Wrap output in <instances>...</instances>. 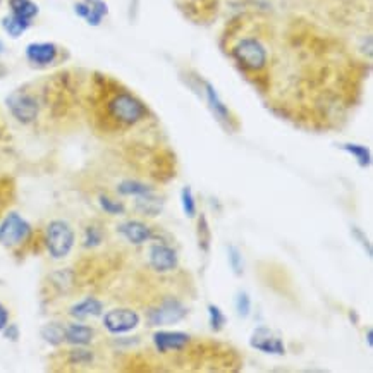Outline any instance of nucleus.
Listing matches in <instances>:
<instances>
[{"label":"nucleus","mask_w":373,"mask_h":373,"mask_svg":"<svg viewBox=\"0 0 373 373\" xmlns=\"http://www.w3.org/2000/svg\"><path fill=\"white\" fill-rule=\"evenodd\" d=\"M188 315V308L175 297H167L158 307L148 310V322L153 327L174 325L184 320Z\"/></svg>","instance_id":"obj_6"},{"label":"nucleus","mask_w":373,"mask_h":373,"mask_svg":"<svg viewBox=\"0 0 373 373\" xmlns=\"http://www.w3.org/2000/svg\"><path fill=\"white\" fill-rule=\"evenodd\" d=\"M69 315L76 320H88V318H96L103 315V303L93 296H88L85 300L78 301L69 310Z\"/></svg>","instance_id":"obj_14"},{"label":"nucleus","mask_w":373,"mask_h":373,"mask_svg":"<svg viewBox=\"0 0 373 373\" xmlns=\"http://www.w3.org/2000/svg\"><path fill=\"white\" fill-rule=\"evenodd\" d=\"M141 317L140 313L131 308H114L108 310L103 315V327L108 334L121 335L128 334L140 325Z\"/></svg>","instance_id":"obj_7"},{"label":"nucleus","mask_w":373,"mask_h":373,"mask_svg":"<svg viewBox=\"0 0 373 373\" xmlns=\"http://www.w3.org/2000/svg\"><path fill=\"white\" fill-rule=\"evenodd\" d=\"M136 210L141 213V215L146 217H157L160 215V212L163 210V200L158 198V196L152 193H146V195L136 196Z\"/></svg>","instance_id":"obj_17"},{"label":"nucleus","mask_w":373,"mask_h":373,"mask_svg":"<svg viewBox=\"0 0 373 373\" xmlns=\"http://www.w3.org/2000/svg\"><path fill=\"white\" fill-rule=\"evenodd\" d=\"M95 339L93 327L85 324H71L66 327V342L71 346H88Z\"/></svg>","instance_id":"obj_16"},{"label":"nucleus","mask_w":373,"mask_h":373,"mask_svg":"<svg viewBox=\"0 0 373 373\" xmlns=\"http://www.w3.org/2000/svg\"><path fill=\"white\" fill-rule=\"evenodd\" d=\"M29 26H31V23L16 18V16L12 14L6 16V18L2 19L4 31H6L11 39H19V36H23Z\"/></svg>","instance_id":"obj_21"},{"label":"nucleus","mask_w":373,"mask_h":373,"mask_svg":"<svg viewBox=\"0 0 373 373\" xmlns=\"http://www.w3.org/2000/svg\"><path fill=\"white\" fill-rule=\"evenodd\" d=\"M341 150H344L346 153H349L351 157H354L356 162H358V165L363 167V169L370 167L372 152H370V148H367V146H364V145L344 143V145H341Z\"/></svg>","instance_id":"obj_22"},{"label":"nucleus","mask_w":373,"mask_h":373,"mask_svg":"<svg viewBox=\"0 0 373 373\" xmlns=\"http://www.w3.org/2000/svg\"><path fill=\"white\" fill-rule=\"evenodd\" d=\"M2 334H4V337L7 339V341H12V342H16L19 339V327L16 325V324H7L6 325V329L2 330Z\"/></svg>","instance_id":"obj_31"},{"label":"nucleus","mask_w":373,"mask_h":373,"mask_svg":"<svg viewBox=\"0 0 373 373\" xmlns=\"http://www.w3.org/2000/svg\"><path fill=\"white\" fill-rule=\"evenodd\" d=\"M181 205H183L184 213L188 215V219H195V217H196V200H195V195H193V190L190 186L183 188Z\"/></svg>","instance_id":"obj_27"},{"label":"nucleus","mask_w":373,"mask_h":373,"mask_svg":"<svg viewBox=\"0 0 373 373\" xmlns=\"http://www.w3.org/2000/svg\"><path fill=\"white\" fill-rule=\"evenodd\" d=\"M228 258H229V265H230V268H233L234 275L240 277V275H242V272H245V260H242L241 250L234 245L228 246Z\"/></svg>","instance_id":"obj_24"},{"label":"nucleus","mask_w":373,"mask_h":373,"mask_svg":"<svg viewBox=\"0 0 373 373\" xmlns=\"http://www.w3.org/2000/svg\"><path fill=\"white\" fill-rule=\"evenodd\" d=\"M93 359L95 354L90 349H85V346H76V349L69 351V363L73 364H90Z\"/></svg>","instance_id":"obj_28"},{"label":"nucleus","mask_w":373,"mask_h":373,"mask_svg":"<svg viewBox=\"0 0 373 373\" xmlns=\"http://www.w3.org/2000/svg\"><path fill=\"white\" fill-rule=\"evenodd\" d=\"M9 9L12 16L28 23H33L40 12V7L33 0H9Z\"/></svg>","instance_id":"obj_18"},{"label":"nucleus","mask_w":373,"mask_h":373,"mask_svg":"<svg viewBox=\"0 0 373 373\" xmlns=\"http://www.w3.org/2000/svg\"><path fill=\"white\" fill-rule=\"evenodd\" d=\"M9 318H11L9 310H7L2 303H0V332H2V330L6 329V325L9 324Z\"/></svg>","instance_id":"obj_33"},{"label":"nucleus","mask_w":373,"mask_h":373,"mask_svg":"<svg viewBox=\"0 0 373 373\" xmlns=\"http://www.w3.org/2000/svg\"><path fill=\"white\" fill-rule=\"evenodd\" d=\"M148 262L150 267H152L155 272H158V274H169V272L175 270L179 265V258L175 250L167 245H162V242L153 245L152 248H150Z\"/></svg>","instance_id":"obj_9"},{"label":"nucleus","mask_w":373,"mask_h":373,"mask_svg":"<svg viewBox=\"0 0 373 373\" xmlns=\"http://www.w3.org/2000/svg\"><path fill=\"white\" fill-rule=\"evenodd\" d=\"M29 236H31V225L18 212L7 213L0 222V245L7 246V248L23 245Z\"/></svg>","instance_id":"obj_4"},{"label":"nucleus","mask_w":373,"mask_h":373,"mask_svg":"<svg viewBox=\"0 0 373 373\" xmlns=\"http://www.w3.org/2000/svg\"><path fill=\"white\" fill-rule=\"evenodd\" d=\"M76 242V234L69 222L56 219L45 228V246L53 260H62L71 253Z\"/></svg>","instance_id":"obj_3"},{"label":"nucleus","mask_w":373,"mask_h":373,"mask_svg":"<svg viewBox=\"0 0 373 373\" xmlns=\"http://www.w3.org/2000/svg\"><path fill=\"white\" fill-rule=\"evenodd\" d=\"M148 108L136 95L128 90H111L102 98V119L107 126L114 128H129L145 119Z\"/></svg>","instance_id":"obj_1"},{"label":"nucleus","mask_w":373,"mask_h":373,"mask_svg":"<svg viewBox=\"0 0 373 373\" xmlns=\"http://www.w3.org/2000/svg\"><path fill=\"white\" fill-rule=\"evenodd\" d=\"M74 12L90 26H100L103 18L108 14V6L106 0H81L74 4Z\"/></svg>","instance_id":"obj_12"},{"label":"nucleus","mask_w":373,"mask_h":373,"mask_svg":"<svg viewBox=\"0 0 373 373\" xmlns=\"http://www.w3.org/2000/svg\"><path fill=\"white\" fill-rule=\"evenodd\" d=\"M205 95H207L208 107H210V111L213 112V116H215V119L222 124L229 126L233 116H230L228 106L222 102L219 93H217L215 88H213V85H210V83H205Z\"/></svg>","instance_id":"obj_15"},{"label":"nucleus","mask_w":373,"mask_h":373,"mask_svg":"<svg viewBox=\"0 0 373 373\" xmlns=\"http://www.w3.org/2000/svg\"><path fill=\"white\" fill-rule=\"evenodd\" d=\"M103 241V234L100 228L96 225H88L85 229V240H83V246L85 248H96V246L102 245Z\"/></svg>","instance_id":"obj_29"},{"label":"nucleus","mask_w":373,"mask_h":373,"mask_svg":"<svg viewBox=\"0 0 373 373\" xmlns=\"http://www.w3.org/2000/svg\"><path fill=\"white\" fill-rule=\"evenodd\" d=\"M6 106L16 121L21 124H31L35 123L36 117L40 114V103L26 90H16L6 98Z\"/></svg>","instance_id":"obj_5"},{"label":"nucleus","mask_w":373,"mask_h":373,"mask_svg":"<svg viewBox=\"0 0 373 373\" xmlns=\"http://www.w3.org/2000/svg\"><path fill=\"white\" fill-rule=\"evenodd\" d=\"M230 56L237 62L245 73L258 74L265 71L268 64V50L265 45L262 44L255 36H245L234 45L230 50Z\"/></svg>","instance_id":"obj_2"},{"label":"nucleus","mask_w":373,"mask_h":373,"mask_svg":"<svg viewBox=\"0 0 373 373\" xmlns=\"http://www.w3.org/2000/svg\"><path fill=\"white\" fill-rule=\"evenodd\" d=\"M250 346L255 347L257 351H262V353L272 356H282L286 353V346H284L282 337L265 325H260L253 330V334L250 337Z\"/></svg>","instance_id":"obj_8"},{"label":"nucleus","mask_w":373,"mask_h":373,"mask_svg":"<svg viewBox=\"0 0 373 373\" xmlns=\"http://www.w3.org/2000/svg\"><path fill=\"white\" fill-rule=\"evenodd\" d=\"M353 236L359 241V245H362L364 251H367L368 257H372V245H370V241H368V237L364 236V234L358 228H353Z\"/></svg>","instance_id":"obj_32"},{"label":"nucleus","mask_w":373,"mask_h":373,"mask_svg":"<svg viewBox=\"0 0 373 373\" xmlns=\"http://www.w3.org/2000/svg\"><path fill=\"white\" fill-rule=\"evenodd\" d=\"M4 52H6V45H4V41L0 40V56H2Z\"/></svg>","instance_id":"obj_35"},{"label":"nucleus","mask_w":373,"mask_h":373,"mask_svg":"<svg viewBox=\"0 0 373 373\" xmlns=\"http://www.w3.org/2000/svg\"><path fill=\"white\" fill-rule=\"evenodd\" d=\"M117 233L134 246L145 245V242L152 240L153 236L152 228H148V225L141 220H126L123 224L117 225Z\"/></svg>","instance_id":"obj_13"},{"label":"nucleus","mask_w":373,"mask_h":373,"mask_svg":"<svg viewBox=\"0 0 373 373\" xmlns=\"http://www.w3.org/2000/svg\"><path fill=\"white\" fill-rule=\"evenodd\" d=\"M208 318H210V327L213 332H220L228 324V317L224 315V312L217 307V305H208Z\"/></svg>","instance_id":"obj_26"},{"label":"nucleus","mask_w":373,"mask_h":373,"mask_svg":"<svg viewBox=\"0 0 373 373\" xmlns=\"http://www.w3.org/2000/svg\"><path fill=\"white\" fill-rule=\"evenodd\" d=\"M153 188L148 186V184L141 183V181H136V179H126L117 186V193H119L121 196H141V195H146V193H152Z\"/></svg>","instance_id":"obj_20"},{"label":"nucleus","mask_w":373,"mask_h":373,"mask_svg":"<svg viewBox=\"0 0 373 373\" xmlns=\"http://www.w3.org/2000/svg\"><path fill=\"white\" fill-rule=\"evenodd\" d=\"M191 335L179 330H158L153 334V344L158 353H170V351H181L190 344Z\"/></svg>","instance_id":"obj_11"},{"label":"nucleus","mask_w":373,"mask_h":373,"mask_svg":"<svg viewBox=\"0 0 373 373\" xmlns=\"http://www.w3.org/2000/svg\"><path fill=\"white\" fill-rule=\"evenodd\" d=\"M236 312L241 318L250 317L251 313V300L246 291H240L236 296Z\"/></svg>","instance_id":"obj_30"},{"label":"nucleus","mask_w":373,"mask_h":373,"mask_svg":"<svg viewBox=\"0 0 373 373\" xmlns=\"http://www.w3.org/2000/svg\"><path fill=\"white\" fill-rule=\"evenodd\" d=\"M98 203H100V207H102V210L108 213V215H124V213H126L124 203H121V201H117V200L108 198L107 195H100Z\"/></svg>","instance_id":"obj_25"},{"label":"nucleus","mask_w":373,"mask_h":373,"mask_svg":"<svg viewBox=\"0 0 373 373\" xmlns=\"http://www.w3.org/2000/svg\"><path fill=\"white\" fill-rule=\"evenodd\" d=\"M210 242H212V233L210 225H208L207 215H200L198 220V246L201 251L208 253L210 251Z\"/></svg>","instance_id":"obj_23"},{"label":"nucleus","mask_w":373,"mask_h":373,"mask_svg":"<svg viewBox=\"0 0 373 373\" xmlns=\"http://www.w3.org/2000/svg\"><path fill=\"white\" fill-rule=\"evenodd\" d=\"M367 344L372 349V347H373V330L372 329L367 330Z\"/></svg>","instance_id":"obj_34"},{"label":"nucleus","mask_w":373,"mask_h":373,"mask_svg":"<svg viewBox=\"0 0 373 373\" xmlns=\"http://www.w3.org/2000/svg\"><path fill=\"white\" fill-rule=\"evenodd\" d=\"M40 335L47 344L58 347L62 342H66V327L58 324V322H50V324L41 327Z\"/></svg>","instance_id":"obj_19"},{"label":"nucleus","mask_w":373,"mask_h":373,"mask_svg":"<svg viewBox=\"0 0 373 373\" xmlns=\"http://www.w3.org/2000/svg\"><path fill=\"white\" fill-rule=\"evenodd\" d=\"M28 62L36 67H47L56 62L58 56V47L52 41H33L24 50Z\"/></svg>","instance_id":"obj_10"}]
</instances>
